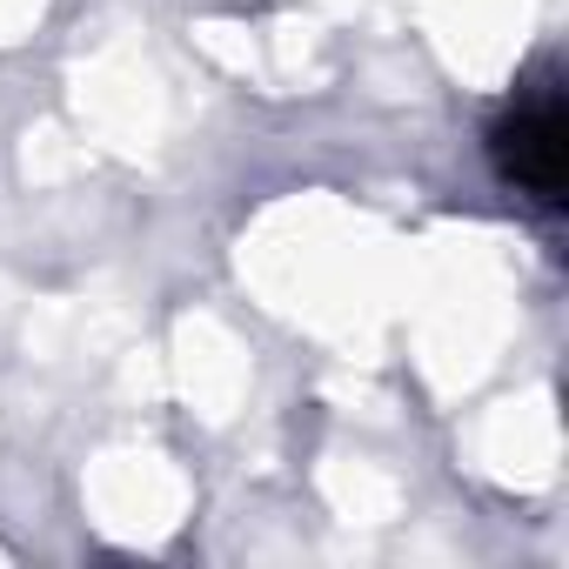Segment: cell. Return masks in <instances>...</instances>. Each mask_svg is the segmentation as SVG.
Wrapping results in <instances>:
<instances>
[{"mask_svg": "<svg viewBox=\"0 0 569 569\" xmlns=\"http://www.w3.org/2000/svg\"><path fill=\"white\" fill-rule=\"evenodd\" d=\"M496 161L516 188L556 201L562 181H569V128H562V108L556 101H536V108H516L502 128H496Z\"/></svg>", "mask_w": 569, "mask_h": 569, "instance_id": "1", "label": "cell"}]
</instances>
